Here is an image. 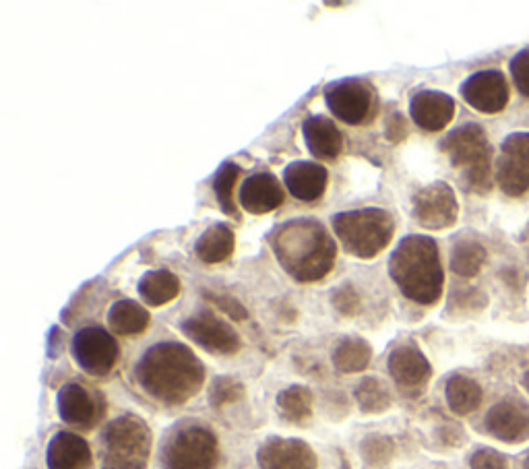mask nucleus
<instances>
[{
    "label": "nucleus",
    "instance_id": "nucleus-1",
    "mask_svg": "<svg viewBox=\"0 0 529 469\" xmlns=\"http://www.w3.org/2000/svg\"><path fill=\"white\" fill-rule=\"evenodd\" d=\"M135 379L160 403L182 405L199 393L205 368L193 350L176 341H164L143 354L135 366Z\"/></svg>",
    "mask_w": 529,
    "mask_h": 469
},
{
    "label": "nucleus",
    "instance_id": "nucleus-2",
    "mask_svg": "<svg viewBox=\"0 0 529 469\" xmlns=\"http://www.w3.org/2000/svg\"><path fill=\"white\" fill-rule=\"evenodd\" d=\"M269 246L279 265L300 284H313L335 267V240L321 222L310 217L277 226L269 234Z\"/></svg>",
    "mask_w": 529,
    "mask_h": 469
},
{
    "label": "nucleus",
    "instance_id": "nucleus-3",
    "mask_svg": "<svg viewBox=\"0 0 529 469\" xmlns=\"http://www.w3.org/2000/svg\"><path fill=\"white\" fill-rule=\"evenodd\" d=\"M389 275L408 300L424 306L439 302L445 275L437 242L420 234L403 238L391 255Z\"/></svg>",
    "mask_w": 529,
    "mask_h": 469
},
{
    "label": "nucleus",
    "instance_id": "nucleus-4",
    "mask_svg": "<svg viewBox=\"0 0 529 469\" xmlns=\"http://www.w3.org/2000/svg\"><path fill=\"white\" fill-rule=\"evenodd\" d=\"M331 226L346 253L358 259H375L381 255L395 234L391 213L379 207L337 213Z\"/></svg>",
    "mask_w": 529,
    "mask_h": 469
},
{
    "label": "nucleus",
    "instance_id": "nucleus-5",
    "mask_svg": "<svg viewBox=\"0 0 529 469\" xmlns=\"http://www.w3.org/2000/svg\"><path fill=\"white\" fill-rule=\"evenodd\" d=\"M441 151L451 160V166L461 174L470 191L484 195L492 186V149L486 133L478 124H463L449 133Z\"/></svg>",
    "mask_w": 529,
    "mask_h": 469
},
{
    "label": "nucleus",
    "instance_id": "nucleus-6",
    "mask_svg": "<svg viewBox=\"0 0 529 469\" xmlns=\"http://www.w3.org/2000/svg\"><path fill=\"white\" fill-rule=\"evenodd\" d=\"M151 455V430L137 416L112 420L102 434V469H145Z\"/></svg>",
    "mask_w": 529,
    "mask_h": 469
},
{
    "label": "nucleus",
    "instance_id": "nucleus-7",
    "mask_svg": "<svg viewBox=\"0 0 529 469\" xmlns=\"http://www.w3.org/2000/svg\"><path fill=\"white\" fill-rule=\"evenodd\" d=\"M220 459L217 436L199 424L178 426L162 447L164 469H215Z\"/></svg>",
    "mask_w": 529,
    "mask_h": 469
},
{
    "label": "nucleus",
    "instance_id": "nucleus-8",
    "mask_svg": "<svg viewBox=\"0 0 529 469\" xmlns=\"http://www.w3.org/2000/svg\"><path fill=\"white\" fill-rule=\"evenodd\" d=\"M73 356L79 368L91 377H106L118 362L120 348L108 331L85 327L73 339Z\"/></svg>",
    "mask_w": 529,
    "mask_h": 469
},
{
    "label": "nucleus",
    "instance_id": "nucleus-9",
    "mask_svg": "<svg viewBox=\"0 0 529 469\" xmlns=\"http://www.w3.org/2000/svg\"><path fill=\"white\" fill-rule=\"evenodd\" d=\"M496 182L509 197L529 193V133H513L503 141L496 160Z\"/></svg>",
    "mask_w": 529,
    "mask_h": 469
},
{
    "label": "nucleus",
    "instance_id": "nucleus-10",
    "mask_svg": "<svg viewBox=\"0 0 529 469\" xmlns=\"http://www.w3.org/2000/svg\"><path fill=\"white\" fill-rule=\"evenodd\" d=\"M416 222L426 230H447L457 222L459 203L447 182H432L414 197Z\"/></svg>",
    "mask_w": 529,
    "mask_h": 469
},
{
    "label": "nucleus",
    "instance_id": "nucleus-11",
    "mask_svg": "<svg viewBox=\"0 0 529 469\" xmlns=\"http://www.w3.org/2000/svg\"><path fill=\"white\" fill-rule=\"evenodd\" d=\"M180 331L209 354L230 356L242 348L236 329L211 312H199V315L186 319L180 325Z\"/></svg>",
    "mask_w": 529,
    "mask_h": 469
},
{
    "label": "nucleus",
    "instance_id": "nucleus-12",
    "mask_svg": "<svg viewBox=\"0 0 529 469\" xmlns=\"http://www.w3.org/2000/svg\"><path fill=\"white\" fill-rule=\"evenodd\" d=\"M329 110L346 124H360L366 120L372 106V91L364 81L344 79L325 89Z\"/></svg>",
    "mask_w": 529,
    "mask_h": 469
},
{
    "label": "nucleus",
    "instance_id": "nucleus-13",
    "mask_svg": "<svg viewBox=\"0 0 529 469\" xmlns=\"http://www.w3.org/2000/svg\"><path fill=\"white\" fill-rule=\"evenodd\" d=\"M461 96L482 114H499L509 104V85L499 71H480L461 85Z\"/></svg>",
    "mask_w": 529,
    "mask_h": 469
},
{
    "label": "nucleus",
    "instance_id": "nucleus-14",
    "mask_svg": "<svg viewBox=\"0 0 529 469\" xmlns=\"http://www.w3.org/2000/svg\"><path fill=\"white\" fill-rule=\"evenodd\" d=\"M261 469H317V455L298 439H269L257 453Z\"/></svg>",
    "mask_w": 529,
    "mask_h": 469
},
{
    "label": "nucleus",
    "instance_id": "nucleus-15",
    "mask_svg": "<svg viewBox=\"0 0 529 469\" xmlns=\"http://www.w3.org/2000/svg\"><path fill=\"white\" fill-rule=\"evenodd\" d=\"M389 374L395 385L408 393H418L432 377L426 356L416 346H399L389 356Z\"/></svg>",
    "mask_w": 529,
    "mask_h": 469
},
{
    "label": "nucleus",
    "instance_id": "nucleus-16",
    "mask_svg": "<svg viewBox=\"0 0 529 469\" xmlns=\"http://www.w3.org/2000/svg\"><path fill=\"white\" fill-rule=\"evenodd\" d=\"M412 120L420 129L443 131L455 116V102L443 91H418L410 102Z\"/></svg>",
    "mask_w": 529,
    "mask_h": 469
},
{
    "label": "nucleus",
    "instance_id": "nucleus-17",
    "mask_svg": "<svg viewBox=\"0 0 529 469\" xmlns=\"http://www.w3.org/2000/svg\"><path fill=\"white\" fill-rule=\"evenodd\" d=\"M242 209L253 215H265L284 203V191L279 180L269 172L248 176L238 193Z\"/></svg>",
    "mask_w": 529,
    "mask_h": 469
},
{
    "label": "nucleus",
    "instance_id": "nucleus-18",
    "mask_svg": "<svg viewBox=\"0 0 529 469\" xmlns=\"http://www.w3.org/2000/svg\"><path fill=\"white\" fill-rule=\"evenodd\" d=\"M56 405L62 422L77 428H91L102 414L98 410V399L77 383H69L58 391Z\"/></svg>",
    "mask_w": 529,
    "mask_h": 469
},
{
    "label": "nucleus",
    "instance_id": "nucleus-19",
    "mask_svg": "<svg viewBox=\"0 0 529 469\" xmlns=\"http://www.w3.org/2000/svg\"><path fill=\"white\" fill-rule=\"evenodd\" d=\"M286 189L304 203L319 201L327 189L329 174L321 164L294 162L284 170Z\"/></svg>",
    "mask_w": 529,
    "mask_h": 469
},
{
    "label": "nucleus",
    "instance_id": "nucleus-20",
    "mask_svg": "<svg viewBox=\"0 0 529 469\" xmlns=\"http://www.w3.org/2000/svg\"><path fill=\"white\" fill-rule=\"evenodd\" d=\"M486 428L505 443H517L529 436V412L517 403L501 401L486 416Z\"/></svg>",
    "mask_w": 529,
    "mask_h": 469
},
{
    "label": "nucleus",
    "instance_id": "nucleus-21",
    "mask_svg": "<svg viewBox=\"0 0 529 469\" xmlns=\"http://www.w3.org/2000/svg\"><path fill=\"white\" fill-rule=\"evenodd\" d=\"M302 135L310 155L317 160H335L344 147V137H341L335 122L327 116H310L302 124Z\"/></svg>",
    "mask_w": 529,
    "mask_h": 469
},
{
    "label": "nucleus",
    "instance_id": "nucleus-22",
    "mask_svg": "<svg viewBox=\"0 0 529 469\" xmlns=\"http://www.w3.org/2000/svg\"><path fill=\"white\" fill-rule=\"evenodd\" d=\"M48 469H89L91 449L73 432H58L52 436L46 449Z\"/></svg>",
    "mask_w": 529,
    "mask_h": 469
},
{
    "label": "nucleus",
    "instance_id": "nucleus-23",
    "mask_svg": "<svg viewBox=\"0 0 529 469\" xmlns=\"http://www.w3.org/2000/svg\"><path fill=\"white\" fill-rule=\"evenodd\" d=\"M236 246V236L226 224L209 226L197 240L195 253L203 263H224L232 257Z\"/></svg>",
    "mask_w": 529,
    "mask_h": 469
},
{
    "label": "nucleus",
    "instance_id": "nucleus-24",
    "mask_svg": "<svg viewBox=\"0 0 529 469\" xmlns=\"http://www.w3.org/2000/svg\"><path fill=\"white\" fill-rule=\"evenodd\" d=\"M139 296L147 306H164L178 298L180 294V279L166 269H155L141 277L139 281Z\"/></svg>",
    "mask_w": 529,
    "mask_h": 469
},
{
    "label": "nucleus",
    "instance_id": "nucleus-25",
    "mask_svg": "<svg viewBox=\"0 0 529 469\" xmlns=\"http://www.w3.org/2000/svg\"><path fill=\"white\" fill-rule=\"evenodd\" d=\"M149 323H151L149 312L133 300H118L110 306L108 325L116 335H124V337L141 335L149 327Z\"/></svg>",
    "mask_w": 529,
    "mask_h": 469
},
{
    "label": "nucleus",
    "instance_id": "nucleus-26",
    "mask_svg": "<svg viewBox=\"0 0 529 469\" xmlns=\"http://www.w3.org/2000/svg\"><path fill=\"white\" fill-rule=\"evenodd\" d=\"M445 395L451 412L457 416H468L476 412L482 403L480 385L468 377H463V374H455V377L447 381Z\"/></svg>",
    "mask_w": 529,
    "mask_h": 469
},
{
    "label": "nucleus",
    "instance_id": "nucleus-27",
    "mask_svg": "<svg viewBox=\"0 0 529 469\" xmlns=\"http://www.w3.org/2000/svg\"><path fill=\"white\" fill-rule=\"evenodd\" d=\"M277 412L292 424H304L313 416V393L302 385H292L277 395Z\"/></svg>",
    "mask_w": 529,
    "mask_h": 469
},
{
    "label": "nucleus",
    "instance_id": "nucleus-28",
    "mask_svg": "<svg viewBox=\"0 0 529 469\" xmlns=\"http://www.w3.org/2000/svg\"><path fill=\"white\" fill-rule=\"evenodd\" d=\"M372 360L370 343L360 337H348L339 343L333 352V366L339 372H362Z\"/></svg>",
    "mask_w": 529,
    "mask_h": 469
},
{
    "label": "nucleus",
    "instance_id": "nucleus-29",
    "mask_svg": "<svg viewBox=\"0 0 529 469\" xmlns=\"http://www.w3.org/2000/svg\"><path fill=\"white\" fill-rule=\"evenodd\" d=\"M486 263V250L476 240H459L451 250V269L459 277H476Z\"/></svg>",
    "mask_w": 529,
    "mask_h": 469
},
{
    "label": "nucleus",
    "instance_id": "nucleus-30",
    "mask_svg": "<svg viewBox=\"0 0 529 469\" xmlns=\"http://www.w3.org/2000/svg\"><path fill=\"white\" fill-rule=\"evenodd\" d=\"M362 469H389L395 459V445L385 434H368L360 443Z\"/></svg>",
    "mask_w": 529,
    "mask_h": 469
},
{
    "label": "nucleus",
    "instance_id": "nucleus-31",
    "mask_svg": "<svg viewBox=\"0 0 529 469\" xmlns=\"http://www.w3.org/2000/svg\"><path fill=\"white\" fill-rule=\"evenodd\" d=\"M354 397L364 414H385L391 408V395L387 387L375 377H364L358 383Z\"/></svg>",
    "mask_w": 529,
    "mask_h": 469
},
{
    "label": "nucleus",
    "instance_id": "nucleus-32",
    "mask_svg": "<svg viewBox=\"0 0 529 469\" xmlns=\"http://www.w3.org/2000/svg\"><path fill=\"white\" fill-rule=\"evenodd\" d=\"M240 168L232 162H226L215 172L213 178V191L217 197V203L224 209L226 215H236V203H234V186L238 182Z\"/></svg>",
    "mask_w": 529,
    "mask_h": 469
},
{
    "label": "nucleus",
    "instance_id": "nucleus-33",
    "mask_svg": "<svg viewBox=\"0 0 529 469\" xmlns=\"http://www.w3.org/2000/svg\"><path fill=\"white\" fill-rule=\"evenodd\" d=\"M244 397V385L232 377H217L209 391L211 408H224Z\"/></svg>",
    "mask_w": 529,
    "mask_h": 469
},
{
    "label": "nucleus",
    "instance_id": "nucleus-34",
    "mask_svg": "<svg viewBox=\"0 0 529 469\" xmlns=\"http://www.w3.org/2000/svg\"><path fill=\"white\" fill-rule=\"evenodd\" d=\"M331 302L335 306V310L339 312V315L344 317H356L360 308H362V298L358 294V290L350 284H344L339 286L333 296H331Z\"/></svg>",
    "mask_w": 529,
    "mask_h": 469
},
{
    "label": "nucleus",
    "instance_id": "nucleus-35",
    "mask_svg": "<svg viewBox=\"0 0 529 469\" xmlns=\"http://www.w3.org/2000/svg\"><path fill=\"white\" fill-rule=\"evenodd\" d=\"M511 75L517 89L525 98H529V48L515 54V58L511 60Z\"/></svg>",
    "mask_w": 529,
    "mask_h": 469
},
{
    "label": "nucleus",
    "instance_id": "nucleus-36",
    "mask_svg": "<svg viewBox=\"0 0 529 469\" xmlns=\"http://www.w3.org/2000/svg\"><path fill=\"white\" fill-rule=\"evenodd\" d=\"M484 304H486L484 294H480V290H474V288L457 290V292L451 296V308L461 310V312H468V310H482Z\"/></svg>",
    "mask_w": 529,
    "mask_h": 469
},
{
    "label": "nucleus",
    "instance_id": "nucleus-37",
    "mask_svg": "<svg viewBox=\"0 0 529 469\" xmlns=\"http://www.w3.org/2000/svg\"><path fill=\"white\" fill-rule=\"evenodd\" d=\"M205 298L215 306V308H220L222 312H226V315L232 319V321H244L248 319V312L246 308L232 296H213V294H205Z\"/></svg>",
    "mask_w": 529,
    "mask_h": 469
},
{
    "label": "nucleus",
    "instance_id": "nucleus-38",
    "mask_svg": "<svg viewBox=\"0 0 529 469\" xmlns=\"http://www.w3.org/2000/svg\"><path fill=\"white\" fill-rule=\"evenodd\" d=\"M472 469H509L507 459L492 449H482L472 455Z\"/></svg>",
    "mask_w": 529,
    "mask_h": 469
},
{
    "label": "nucleus",
    "instance_id": "nucleus-39",
    "mask_svg": "<svg viewBox=\"0 0 529 469\" xmlns=\"http://www.w3.org/2000/svg\"><path fill=\"white\" fill-rule=\"evenodd\" d=\"M385 135L393 143H401L408 137V122L401 114H391L385 122Z\"/></svg>",
    "mask_w": 529,
    "mask_h": 469
},
{
    "label": "nucleus",
    "instance_id": "nucleus-40",
    "mask_svg": "<svg viewBox=\"0 0 529 469\" xmlns=\"http://www.w3.org/2000/svg\"><path fill=\"white\" fill-rule=\"evenodd\" d=\"M523 387L529 391V372L525 374V377H523Z\"/></svg>",
    "mask_w": 529,
    "mask_h": 469
},
{
    "label": "nucleus",
    "instance_id": "nucleus-41",
    "mask_svg": "<svg viewBox=\"0 0 529 469\" xmlns=\"http://www.w3.org/2000/svg\"><path fill=\"white\" fill-rule=\"evenodd\" d=\"M523 469H529V457L525 459V465H523Z\"/></svg>",
    "mask_w": 529,
    "mask_h": 469
}]
</instances>
